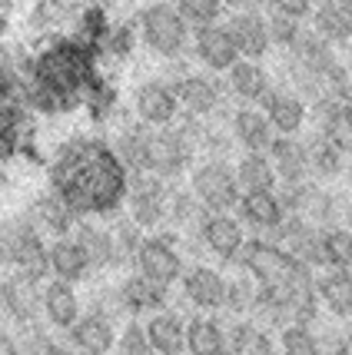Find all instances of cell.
<instances>
[{
	"instance_id": "9c48e42d",
	"label": "cell",
	"mask_w": 352,
	"mask_h": 355,
	"mask_svg": "<svg viewBox=\"0 0 352 355\" xmlns=\"http://www.w3.org/2000/svg\"><path fill=\"white\" fill-rule=\"evenodd\" d=\"M0 309L17 325H33L44 315V276L14 269L0 279Z\"/></svg>"
},
{
	"instance_id": "44dd1931",
	"label": "cell",
	"mask_w": 352,
	"mask_h": 355,
	"mask_svg": "<svg viewBox=\"0 0 352 355\" xmlns=\"http://www.w3.org/2000/svg\"><path fill=\"white\" fill-rule=\"evenodd\" d=\"M117 322L103 315V312L83 309L74 329H70V345L77 349L80 355H110L117 349Z\"/></svg>"
},
{
	"instance_id": "60d3db41",
	"label": "cell",
	"mask_w": 352,
	"mask_h": 355,
	"mask_svg": "<svg viewBox=\"0 0 352 355\" xmlns=\"http://www.w3.org/2000/svg\"><path fill=\"white\" fill-rule=\"evenodd\" d=\"M83 107L90 110V116L97 120V123H107L110 116L117 113V107H120L117 87H113L110 80L97 77L90 87H87V93H83Z\"/></svg>"
},
{
	"instance_id": "603a6c76",
	"label": "cell",
	"mask_w": 352,
	"mask_h": 355,
	"mask_svg": "<svg viewBox=\"0 0 352 355\" xmlns=\"http://www.w3.org/2000/svg\"><path fill=\"white\" fill-rule=\"evenodd\" d=\"M309 120L316 123L319 137H326L346 159H352V107L346 100H329V103L309 107Z\"/></svg>"
},
{
	"instance_id": "1f68e13d",
	"label": "cell",
	"mask_w": 352,
	"mask_h": 355,
	"mask_svg": "<svg viewBox=\"0 0 352 355\" xmlns=\"http://www.w3.org/2000/svg\"><path fill=\"white\" fill-rule=\"evenodd\" d=\"M306 150H309V180H316V183H336V180L346 176V170H349L346 166V156L339 153L326 137L312 133L306 139Z\"/></svg>"
},
{
	"instance_id": "c3c4849f",
	"label": "cell",
	"mask_w": 352,
	"mask_h": 355,
	"mask_svg": "<svg viewBox=\"0 0 352 355\" xmlns=\"http://www.w3.org/2000/svg\"><path fill=\"white\" fill-rule=\"evenodd\" d=\"M44 355H80L74 345H63V342H47V349H44Z\"/></svg>"
},
{
	"instance_id": "d4e9b609",
	"label": "cell",
	"mask_w": 352,
	"mask_h": 355,
	"mask_svg": "<svg viewBox=\"0 0 352 355\" xmlns=\"http://www.w3.org/2000/svg\"><path fill=\"white\" fill-rule=\"evenodd\" d=\"M47 272L53 279L63 282H87L90 279V259L83 256V249L74 236H60V239H50L47 243Z\"/></svg>"
},
{
	"instance_id": "3957f363",
	"label": "cell",
	"mask_w": 352,
	"mask_h": 355,
	"mask_svg": "<svg viewBox=\"0 0 352 355\" xmlns=\"http://www.w3.org/2000/svg\"><path fill=\"white\" fill-rule=\"evenodd\" d=\"M190 189L199 200V206L206 213H236V202L243 196V189L236 183V170L230 166V159L219 156H203L193 163V170L186 173Z\"/></svg>"
},
{
	"instance_id": "277c9868",
	"label": "cell",
	"mask_w": 352,
	"mask_h": 355,
	"mask_svg": "<svg viewBox=\"0 0 352 355\" xmlns=\"http://www.w3.org/2000/svg\"><path fill=\"white\" fill-rule=\"evenodd\" d=\"M236 269H243L246 276L256 279L260 289L286 286V282H292L296 276L306 272V266L296 263L286 249L269 243V239H262V236H249V239H246L243 252H240V259H236Z\"/></svg>"
},
{
	"instance_id": "cb8c5ba5",
	"label": "cell",
	"mask_w": 352,
	"mask_h": 355,
	"mask_svg": "<svg viewBox=\"0 0 352 355\" xmlns=\"http://www.w3.org/2000/svg\"><path fill=\"white\" fill-rule=\"evenodd\" d=\"M230 133H233V143L243 146V153H269L273 139L279 137L260 107H236L230 113Z\"/></svg>"
},
{
	"instance_id": "f5cc1de1",
	"label": "cell",
	"mask_w": 352,
	"mask_h": 355,
	"mask_svg": "<svg viewBox=\"0 0 352 355\" xmlns=\"http://www.w3.org/2000/svg\"><path fill=\"white\" fill-rule=\"evenodd\" d=\"M7 269V246H3V236H0V272Z\"/></svg>"
},
{
	"instance_id": "6da1fadb",
	"label": "cell",
	"mask_w": 352,
	"mask_h": 355,
	"mask_svg": "<svg viewBox=\"0 0 352 355\" xmlns=\"http://www.w3.org/2000/svg\"><path fill=\"white\" fill-rule=\"evenodd\" d=\"M130 170L110 139H63L47 163V183L80 219H113L123 213Z\"/></svg>"
},
{
	"instance_id": "836d02e7",
	"label": "cell",
	"mask_w": 352,
	"mask_h": 355,
	"mask_svg": "<svg viewBox=\"0 0 352 355\" xmlns=\"http://www.w3.org/2000/svg\"><path fill=\"white\" fill-rule=\"evenodd\" d=\"M309 24H312V31L319 33L326 44H333V46L352 44V17L339 7L336 0L316 3L312 14H309Z\"/></svg>"
},
{
	"instance_id": "ba28073f",
	"label": "cell",
	"mask_w": 352,
	"mask_h": 355,
	"mask_svg": "<svg viewBox=\"0 0 352 355\" xmlns=\"http://www.w3.org/2000/svg\"><path fill=\"white\" fill-rule=\"evenodd\" d=\"M0 236H3V246H7V266L10 269H24L33 276H50L47 272V243L50 239L27 219V213L0 223Z\"/></svg>"
},
{
	"instance_id": "f546056e",
	"label": "cell",
	"mask_w": 352,
	"mask_h": 355,
	"mask_svg": "<svg viewBox=\"0 0 352 355\" xmlns=\"http://www.w3.org/2000/svg\"><path fill=\"white\" fill-rule=\"evenodd\" d=\"M269 159H273L279 183L309 180V150L303 137H276L269 146Z\"/></svg>"
},
{
	"instance_id": "11a10c76",
	"label": "cell",
	"mask_w": 352,
	"mask_h": 355,
	"mask_svg": "<svg viewBox=\"0 0 352 355\" xmlns=\"http://www.w3.org/2000/svg\"><path fill=\"white\" fill-rule=\"evenodd\" d=\"M346 70H349V77H352V53H349V63H346Z\"/></svg>"
},
{
	"instance_id": "7dc6e473",
	"label": "cell",
	"mask_w": 352,
	"mask_h": 355,
	"mask_svg": "<svg viewBox=\"0 0 352 355\" xmlns=\"http://www.w3.org/2000/svg\"><path fill=\"white\" fill-rule=\"evenodd\" d=\"M0 355H20V345H17V339L0 325Z\"/></svg>"
},
{
	"instance_id": "ab89813d",
	"label": "cell",
	"mask_w": 352,
	"mask_h": 355,
	"mask_svg": "<svg viewBox=\"0 0 352 355\" xmlns=\"http://www.w3.org/2000/svg\"><path fill=\"white\" fill-rule=\"evenodd\" d=\"M322 252H326V269H352V230L342 223L322 230Z\"/></svg>"
},
{
	"instance_id": "681fc988",
	"label": "cell",
	"mask_w": 352,
	"mask_h": 355,
	"mask_svg": "<svg viewBox=\"0 0 352 355\" xmlns=\"http://www.w3.org/2000/svg\"><path fill=\"white\" fill-rule=\"evenodd\" d=\"M342 226H346V230H352V196H346V200H342Z\"/></svg>"
},
{
	"instance_id": "9f6ffc18",
	"label": "cell",
	"mask_w": 352,
	"mask_h": 355,
	"mask_svg": "<svg viewBox=\"0 0 352 355\" xmlns=\"http://www.w3.org/2000/svg\"><path fill=\"white\" fill-rule=\"evenodd\" d=\"M346 103H349V107H352V93H349V96H346Z\"/></svg>"
},
{
	"instance_id": "83f0119b",
	"label": "cell",
	"mask_w": 352,
	"mask_h": 355,
	"mask_svg": "<svg viewBox=\"0 0 352 355\" xmlns=\"http://www.w3.org/2000/svg\"><path fill=\"white\" fill-rule=\"evenodd\" d=\"M186 355H230L226 322L216 319V312H196L186 319Z\"/></svg>"
},
{
	"instance_id": "e0dca14e",
	"label": "cell",
	"mask_w": 352,
	"mask_h": 355,
	"mask_svg": "<svg viewBox=\"0 0 352 355\" xmlns=\"http://www.w3.org/2000/svg\"><path fill=\"white\" fill-rule=\"evenodd\" d=\"M236 216H240V223L246 226L249 236L269 239L276 226L286 219V206H283L276 189H260V193H243V196H240Z\"/></svg>"
},
{
	"instance_id": "7c38bea8",
	"label": "cell",
	"mask_w": 352,
	"mask_h": 355,
	"mask_svg": "<svg viewBox=\"0 0 352 355\" xmlns=\"http://www.w3.org/2000/svg\"><path fill=\"white\" fill-rule=\"evenodd\" d=\"M133 113H137L140 123L146 126H169L176 123V116L183 113L180 107V96L173 90V83L163 77L156 80H143L133 93Z\"/></svg>"
},
{
	"instance_id": "7bdbcfd3",
	"label": "cell",
	"mask_w": 352,
	"mask_h": 355,
	"mask_svg": "<svg viewBox=\"0 0 352 355\" xmlns=\"http://www.w3.org/2000/svg\"><path fill=\"white\" fill-rule=\"evenodd\" d=\"M176 10L190 24V31H199V27H210V24H223V0H176Z\"/></svg>"
},
{
	"instance_id": "d6a6232c",
	"label": "cell",
	"mask_w": 352,
	"mask_h": 355,
	"mask_svg": "<svg viewBox=\"0 0 352 355\" xmlns=\"http://www.w3.org/2000/svg\"><path fill=\"white\" fill-rule=\"evenodd\" d=\"M206 216V209L199 206V200L193 196L190 186L169 183V202H167V230L173 232H196L199 223Z\"/></svg>"
},
{
	"instance_id": "ac0fdd59",
	"label": "cell",
	"mask_w": 352,
	"mask_h": 355,
	"mask_svg": "<svg viewBox=\"0 0 352 355\" xmlns=\"http://www.w3.org/2000/svg\"><path fill=\"white\" fill-rule=\"evenodd\" d=\"M260 110L266 113V120L273 123V130L279 137H299L309 120V103L292 87H283V83L266 93Z\"/></svg>"
},
{
	"instance_id": "d6986e66",
	"label": "cell",
	"mask_w": 352,
	"mask_h": 355,
	"mask_svg": "<svg viewBox=\"0 0 352 355\" xmlns=\"http://www.w3.org/2000/svg\"><path fill=\"white\" fill-rule=\"evenodd\" d=\"M74 239L80 243L83 256L90 259L93 272H113V269H120V249H117V239H113L110 223L80 219L77 230H74Z\"/></svg>"
},
{
	"instance_id": "ee69618b",
	"label": "cell",
	"mask_w": 352,
	"mask_h": 355,
	"mask_svg": "<svg viewBox=\"0 0 352 355\" xmlns=\"http://www.w3.org/2000/svg\"><path fill=\"white\" fill-rule=\"evenodd\" d=\"M266 20H269V40L279 53H290L296 40L303 37L306 31V24L303 20H292V17H283V14H273V10H266Z\"/></svg>"
},
{
	"instance_id": "6f0895ef",
	"label": "cell",
	"mask_w": 352,
	"mask_h": 355,
	"mask_svg": "<svg viewBox=\"0 0 352 355\" xmlns=\"http://www.w3.org/2000/svg\"><path fill=\"white\" fill-rule=\"evenodd\" d=\"M312 3H326V0H312Z\"/></svg>"
},
{
	"instance_id": "e575fe53",
	"label": "cell",
	"mask_w": 352,
	"mask_h": 355,
	"mask_svg": "<svg viewBox=\"0 0 352 355\" xmlns=\"http://www.w3.org/2000/svg\"><path fill=\"white\" fill-rule=\"evenodd\" d=\"M236 183L243 193H260V189H279V176H276V166L269 153H243L236 163Z\"/></svg>"
},
{
	"instance_id": "bcb514c9",
	"label": "cell",
	"mask_w": 352,
	"mask_h": 355,
	"mask_svg": "<svg viewBox=\"0 0 352 355\" xmlns=\"http://www.w3.org/2000/svg\"><path fill=\"white\" fill-rule=\"evenodd\" d=\"M266 7H269L273 14L292 17V20H303V24H306L316 3H312V0H266Z\"/></svg>"
},
{
	"instance_id": "db71d44e",
	"label": "cell",
	"mask_w": 352,
	"mask_h": 355,
	"mask_svg": "<svg viewBox=\"0 0 352 355\" xmlns=\"http://www.w3.org/2000/svg\"><path fill=\"white\" fill-rule=\"evenodd\" d=\"M336 3H339V7H342V10H346V14L352 17V0H336Z\"/></svg>"
},
{
	"instance_id": "f907efd6",
	"label": "cell",
	"mask_w": 352,
	"mask_h": 355,
	"mask_svg": "<svg viewBox=\"0 0 352 355\" xmlns=\"http://www.w3.org/2000/svg\"><path fill=\"white\" fill-rule=\"evenodd\" d=\"M260 0H223V7L226 10H243V7H256Z\"/></svg>"
},
{
	"instance_id": "8fae6325",
	"label": "cell",
	"mask_w": 352,
	"mask_h": 355,
	"mask_svg": "<svg viewBox=\"0 0 352 355\" xmlns=\"http://www.w3.org/2000/svg\"><path fill=\"white\" fill-rule=\"evenodd\" d=\"M199 239H203V249L210 256H216L219 263L236 266L249 232H246V226L240 223L236 213H206L203 223H199Z\"/></svg>"
},
{
	"instance_id": "f35d334b",
	"label": "cell",
	"mask_w": 352,
	"mask_h": 355,
	"mask_svg": "<svg viewBox=\"0 0 352 355\" xmlns=\"http://www.w3.org/2000/svg\"><path fill=\"white\" fill-rule=\"evenodd\" d=\"M279 355H326V345L312 325H283L279 329Z\"/></svg>"
},
{
	"instance_id": "7402d4cb",
	"label": "cell",
	"mask_w": 352,
	"mask_h": 355,
	"mask_svg": "<svg viewBox=\"0 0 352 355\" xmlns=\"http://www.w3.org/2000/svg\"><path fill=\"white\" fill-rule=\"evenodd\" d=\"M27 219L44 232L47 239L74 236V230H77V223H80V216L60 200V196H57V193H53V189H47V193H40V196H33L31 206H27Z\"/></svg>"
},
{
	"instance_id": "4316f807",
	"label": "cell",
	"mask_w": 352,
	"mask_h": 355,
	"mask_svg": "<svg viewBox=\"0 0 352 355\" xmlns=\"http://www.w3.org/2000/svg\"><path fill=\"white\" fill-rule=\"evenodd\" d=\"M146 339L160 355H186V319L176 309H160L143 319Z\"/></svg>"
},
{
	"instance_id": "ffe728a7",
	"label": "cell",
	"mask_w": 352,
	"mask_h": 355,
	"mask_svg": "<svg viewBox=\"0 0 352 355\" xmlns=\"http://www.w3.org/2000/svg\"><path fill=\"white\" fill-rule=\"evenodd\" d=\"M276 83L269 77V70L262 67V60H240L226 70V90L240 107H260L266 100V93L273 90Z\"/></svg>"
},
{
	"instance_id": "4fadbf2b",
	"label": "cell",
	"mask_w": 352,
	"mask_h": 355,
	"mask_svg": "<svg viewBox=\"0 0 352 355\" xmlns=\"http://www.w3.org/2000/svg\"><path fill=\"white\" fill-rule=\"evenodd\" d=\"M226 31H230L233 44L240 50L243 60H262L269 50H273V40H269V20L260 7H243V10H233L230 20H226Z\"/></svg>"
},
{
	"instance_id": "8d00e7d4",
	"label": "cell",
	"mask_w": 352,
	"mask_h": 355,
	"mask_svg": "<svg viewBox=\"0 0 352 355\" xmlns=\"http://www.w3.org/2000/svg\"><path fill=\"white\" fill-rule=\"evenodd\" d=\"M70 17H74V7L67 0H37L31 10V31L57 37L70 24Z\"/></svg>"
},
{
	"instance_id": "8992f818",
	"label": "cell",
	"mask_w": 352,
	"mask_h": 355,
	"mask_svg": "<svg viewBox=\"0 0 352 355\" xmlns=\"http://www.w3.org/2000/svg\"><path fill=\"white\" fill-rule=\"evenodd\" d=\"M167 202H169V180L146 170L130 173L123 209H126V216L133 223H140L146 232L163 230L167 226Z\"/></svg>"
},
{
	"instance_id": "f6af8a7d",
	"label": "cell",
	"mask_w": 352,
	"mask_h": 355,
	"mask_svg": "<svg viewBox=\"0 0 352 355\" xmlns=\"http://www.w3.org/2000/svg\"><path fill=\"white\" fill-rule=\"evenodd\" d=\"M117 355H160L146 339L143 319H130L123 325V332L117 336Z\"/></svg>"
},
{
	"instance_id": "484cf974",
	"label": "cell",
	"mask_w": 352,
	"mask_h": 355,
	"mask_svg": "<svg viewBox=\"0 0 352 355\" xmlns=\"http://www.w3.org/2000/svg\"><path fill=\"white\" fill-rule=\"evenodd\" d=\"M83 315V306H80V295L74 282H63V279H47L44 282V319L47 325L60 329V332H70L74 322Z\"/></svg>"
},
{
	"instance_id": "5b68a950",
	"label": "cell",
	"mask_w": 352,
	"mask_h": 355,
	"mask_svg": "<svg viewBox=\"0 0 352 355\" xmlns=\"http://www.w3.org/2000/svg\"><path fill=\"white\" fill-rule=\"evenodd\" d=\"M133 269L140 276L153 279L160 286L173 289L186 272V259H183V249H180V232L173 230H156V232H146L143 243H140V252L133 259Z\"/></svg>"
},
{
	"instance_id": "d590c367",
	"label": "cell",
	"mask_w": 352,
	"mask_h": 355,
	"mask_svg": "<svg viewBox=\"0 0 352 355\" xmlns=\"http://www.w3.org/2000/svg\"><path fill=\"white\" fill-rule=\"evenodd\" d=\"M256 295H260V286L256 279L246 276L243 269L236 276L226 279V299H223V312L230 319H249V312L256 306Z\"/></svg>"
},
{
	"instance_id": "52a82bcc",
	"label": "cell",
	"mask_w": 352,
	"mask_h": 355,
	"mask_svg": "<svg viewBox=\"0 0 352 355\" xmlns=\"http://www.w3.org/2000/svg\"><path fill=\"white\" fill-rule=\"evenodd\" d=\"M279 200L286 206L290 216H299L312 223V226H336L342 216V200H339L333 189H326V183L316 180H303V183H279Z\"/></svg>"
},
{
	"instance_id": "f1b7e54d",
	"label": "cell",
	"mask_w": 352,
	"mask_h": 355,
	"mask_svg": "<svg viewBox=\"0 0 352 355\" xmlns=\"http://www.w3.org/2000/svg\"><path fill=\"white\" fill-rule=\"evenodd\" d=\"M316 295L333 319H352V269H319Z\"/></svg>"
},
{
	"instance_id": "816d5d0a",
	"label": "cell",
	"mask_w": 352,
	"mask_h": 355,
	"mask_svg": "<svg viewBox=\"0 0 352 355\" xmlns=\"http://www.w3.org/2000/svg\"><path fill=\"white\" fill-rule=\"evenodd\" d=\"M326 355H352V345L349 342H342V345H336V349H329Z\"/></svg>"
},
{
	"instance_id": "680465c9",
	"label": "cell",
	"mask_w": 352,
	"mask_h": 355,
	"mask_svg": "<svg viewBox=\"0 0 352 355\" xmlns=\"http://www.w3.org/2000/svg\"><path fill=\"white\" fill-rule=\"evenodd\" d=\"M349 345H352V342H349Z\"/></svg>"
},
{
	"instance_id": "9a60e30c",
	"label": "cell",
	"mask_w": 352,
	"mask_h": 355,
	"mask_svg": "<svg viewBox=\"0 0 352 355\" xmlns=\"http://www.w3.org/2000/svg\"><path fill=\"white\" fill-rule=\"evenodd\" d=\"M117 295H120V306H123V315H126V319H146V315H153V312L169 306L167 286L140 276L137 269L126 272V276L117 282Z\"/></svg>"
},
{
	"instance_id": "74e56055",
	"label": "cell",
	"mask_w": 352,
	"mask_h": 355,
	"mask_svg": "<svg viewBox=\"0 0 352 355\" xmlns=\"http://www.w3.org/2000/svg\"><path fill=\"white\" fill-rule=\"evenodd\" d=\"M110 230H113V239H117V249H120V269H133V259H137L146 230L140 223H133L126 213H117L110 219Z\"/></svg>"
},
{
	"instance_id": "4dcf8cb0",
	"label": "cell",
	"mask_w": 352,
	"mask_h": 355,
	"mask_svg": "<svg viewBox=\"0 0 352 355\" xmlns=\"http://www.w3.org/2000/svg\"><path fill=\"white\" fill-rule=\"evenodd\" d=\"M226 352L230 355H279L269 332L253 319H233L226 325Z\"/></svg>"
},
{
	"instance_id": "2e32d148",
	"label": "cell",
	"mask_w": 352,
	"mask_h": 355,
	"mask_svg": "<svg viewBox=\"0 0 352 355\" xmlns=\"http://www.w3.org/2000/svg\"><path fill=\"white\" fill-rule=\"evenodd\" d=\"M190 53H193V60H196L203 70H210V73H226L233 63L240 60V50L233 44L226 24H210V27L193 31Z\"/></svg>"
},
{
	"instance_id": "30bf717a",
	"label": "cell",
	"mask_w": 352,
	"mask_h": 355,
	"mask_svg": "<svg viewBox=\"0 0 352 355\" xmlns=\"http://www.w3.org/2000/svg\"><path fill=\"white\" fill-rule=\"evenodd\" d=\"M173 90L180 96V107L190 116L199 120H213L219 116V110L226 107V83L216 80V73L210 70H186L183 77L173 80Z\"/></svg>"
},
{
	"instance_id": "5bb4252c",
	"label": "cell",
	"mask_w": 352,
	"mask_h": 355,
	"mask_svg": "<svg viewBox=\"0 0 352 355\" xmlns=\"http://www.w3.org/2000/svg\"><path fill=\"white\" fill-rule=\"evenodd\" d=\"M183 299L196 312H223V299H226V276L206 263L186 266L183 279H180Z\"/></svg>"
},
{
	"instance_id": "7a4b0ae2",
	"label": "cell",
	"mask_w": 352,
	"mask_h": 355,
	"mask_svg": "<svg viewBox=\"0 0 352 355\" xmlns=\"http://www.w3.org/2000/svg\"><path fill=\"white\" fill-rule=\"evenodd\" d=\"M137 33L140 44L146 46L150 53L163 57V60H180L190 50V40H193L190 24L180 17L176 3H169V0H156V3H146L140 10Z\"/></svg>"
},
{
	"instance_id": "b9f144b4",
	"label": "cell",
	"mask_w": 352,
	"mask_h": 355,
	"mask_svg": "<svg viewBox=\"0 0 352 355\" xmlns=\"http://www.w3.org/2000/svg\"><path fill=\"white\" fill-rule=\"evenodd\" d=\"M137 24H110V31L100 40V60H126L137 46Z\"/></svg>"
}]
</instances>
